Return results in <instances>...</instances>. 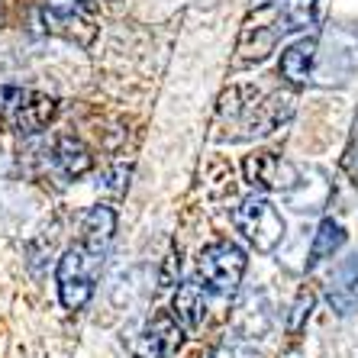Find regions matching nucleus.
<instances>
[{
	"label": "nucleus",
	"instance_id": "nucleus-1",
	"mask_svg": "<svg viewBox=\"0 0 358 358\" xmlns=\"http://www.w3.org/2000/svg\"><path fill=\"white\" fill-rule=\"evenodd\" d=\"M294 97L291 94H265L259 87H233L223 94L220 113H223L229 129H239L236 139H252V136H265L275 126H281L291 117Z\"/></svg>",
	"mask_w": 358,
	"mask_h": 358
},
{
	"label": "nucleus",
	"instance_id": "nucleus-2",
	"mask_svg": "<svg viewBox=\"0 0 358 358\" xmlns=\"http://www.w3.org/2000/svg\"><path fill=\"white\" fill-rule=\"evenodd\" d=\"M100 268H103V252L84 245L81 239L62 255L55 281H59V297L68 310H81L91 300Z\"/></svg>",
	"mask_w": 358,
	"mask_h": 358
},
{
	"label": "nucleus",
	"instance_id": "nucleus-3",
	"mask_svg": "<svg viewBox=\"0 0 358 358\" xmlns=\"http://www.w3.org/2000/svg\"><path fill=\"white\" fill-rule=\"evenodd\" d=\"M245 275V252L236 242H213L200 252L197 259V281L207 294L233 297L239 291V281Z\"/></svg>",
	"mask_w": 358,
	"mask_h": 358
},
{
	"label": "nucleus",
	"instance_id": "nucleus-4",
	"mask_svg": "<svg viewBox=\"0 0 358 358\" xmlns=\"http://www.w3.org/2000/svg\"><path fill=\"white\" fill-rule=\"evenodd\" d=\"M233 223L259 252H275L278 242L284 239V217L271 200L259 194L239 200V207L233 210Z\"/></svg>",
	"mask_w": 358,
	"mask_h": 358
},
{
	"label": "nucleus",
	"instance_id": "nucleus-5",
	"mask_svg": "<svg viewBox=\"0 0 358 358\" xmlns=\"http://www.w3.org/2000/svg\"><path fill=\"white\" fill-rule=\"evenodd\" d=\"M97 10L100 0H49L42 17H45V26L52 33L87 45L94 29H97Z\"/></svg>",
	"mask_w": 358,
	"mask_h": 358
},
{
	"label": "nucleus",
	"instance_id": "nucleus-6",
	"mask_svg": "<svg viewBox=\"0 0 358 358\" xmlns=\"http://www.w3.org/2000/svg\"><path fill=\"white\" fill-rule=\"evenodd\" d=\"M242 171H245V181L255 191H268V194L294 191L300 184V171L278 152H255V155L245 159Z\"/></svg>",
	"mask_w": 358,
	"mask_h": 358
},
{
	"label": "nucleus",
	"instance_id": "nucleus-7",
	"mask_svg": "<svg viewBox=\"0 0 358 358\" xmlns=\"http://www.w3.org/2000/svg\"><path fill=\"white\" fill-rule=\"evenodd\" d=\"M184 342V326L175 320V313H159L145 323V329L136 339V358H171Z\"/></svg>",
	"mask_w": 358,
	"mask_h": 358
},
{
	"label": "nucleus",
	"instance_id": "nucleus-8",
	"mask_svg": "<svg viewBox=\"0 0 358 358\" xmlns=\"http://www.w3.org/2000/svg\"><path fill=\"white\" fill-rule=\"evenodd\" d=\"M55 110H59L55 97H49V94H39V91H26L23 103H20L17 113H13L7 123L13 126L17 133H39V129H45V126L52 123Z\"/></svg>",
	"mask_w": 358,
	"mask_h": 358
},
{
	"label": "nucleus",
	"instance_id": "nucleus-9",
	"mask_svg": "<svg viewBox=\"0 0 358 358\" xmlns=\"http://www.w3.org/2000/svg\"><path fill=\"white\" fill-rule=\"evenodd\" d=\"M171 313L184 329H197L207 317V291L203 284L194 278V281H184L175 291V303H171Z\"/></svg>",
	"mask_w": 358,
	"mask_h": 358
},
{
	"label": "nucleus",
	"instance_id": "nucleus-10",
	"mask_svg": "<svg viewBox=\"0 0 358 358\" xmlns=\"http://www.w3.org/2000/svg\"><path fill=\"white\" fill-rule=\"evenodd\" d=\"M317 59V39H297L294 45H287L281 55V78L291 87H303L310 81V68Z\"/></svg>",
	"mask_w": 358,
	"mask_h": 358
},
{
	"label": "nucleus",
	"instance_id": "nucleus-11",
	"mask_svg": "<svg viewBox=\"0 0 358 358\" xmlns=\"http://www.w3.org/2000/svg\"><path fill=\"white\" fill-rule=\"evenodd\" d=\"M52 165L59 168L62 178H81L84 171H91L94 155L81 139H75V136H62V139L55 142V149H52Z\"/></svg>",
	"mask_w": 358,
	"mask_h": 358
},
{
	"label": "nucleus",
	"instance_id": "nucleus-12",
	"mask_svg": "<svg viewBox=\"0 0 358 358\" xmlns=\"http://www.w3.org/2000/svg\"><path fill=\"white\" fill-rule=\"evenodd\" d=\"M113 233H117V213L110 207H94L87 217H84L81 226V242L91 245V249L103 252L107 255L110 242H113Z\"/></svg>",
	"mask_w": 358,
	"mask_h": 358
},
{
	"label": "nucleus",
	"instance_id": "nucleus-13",
	"mask_svg": "<svg viewBox=\"0 0 358 358\" xmlns=\"http://www.w3.org/2000/svg\"><path fill=\"white\" fill-rule=\"evenodd\" d=\"M320 0H281V29L284 33H294V29H307L313 26V17H317Z\"/></svg>",
	"mask_w": 358,
	"mask_h": 358
},
{
	"label": "nucleus",
	"instance_id": "nucleus-14",
	"mask_svg": "<svg viewBox=\"0 0 358 358\" xmlns=\"http://www.w3.org/2000/svg\"><path fill=\"white\" fill-rule=\"evenodd\" d=\"M345 242V229L336 220H323L317 239H313V252H310V265H320L323 259H329L336 249Z\"/></svg>",
	"mask_w": 358,
	"mask_h": 358
},
{
	"label": "nucleus",
	"instance_id": "nucleus-15",
	"mask_svg": "<svg viewBox=\"0 0 358 358\" xmlns=\"http://www.w3.org/2000/svg\"><path fill=\"white\" fill-rule=\"evenodd\" d=\"M310 307H313V294H300L297 303H294V320H291V329L297 333L300 326H303V317H310Z\"/></svg>",
	"mask_w": 358,
	"mask_h": 358
},
{
	"label": "nucleus",
	"instance_id": "nucleus-16",
	"mask_svg": "<svg viewBox=\"0 0 358 358\" xmlns=\"http://www.w3.org/2000/svg\"><path fill=\"white\" fill-rule=\"evenodd\" d=\"M268 3H271V0H252V7H255V10H262V7H268Z\"/></svg>",
	"mask_w": 358,
	"mask_h": 358
},
{
	"label": "nucleus",
	"instance_id": "nucleus-17",
	"mask_svg": "<svg viewBox=\"0 0 358 358\" xmlns=\"http://www.w3.org/2000/svg\"><path fill=\"white\" fill-rule=\"evenodd\" d=\"M197 358H200V355H197Z\"/></svg>",
	"mask_w": 358,
	"mask_h": 358
}]
</instances>
